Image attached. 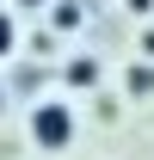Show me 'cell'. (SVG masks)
<instances>
[{
  "label": "cell",
  "mask_w": 154,
  "mask_h": 160,
  "mask_svg": "<svg viewBox=\"0 0 154 160\" xmlns=\"http://www.w3.org/2000/svg\"><path fill=\"white\" fill-rule=\"evenodd\" d=\"M31 142H37L43 154H62L68 142H74V105L68 99H43L31 111Z\"/></svg>",
  "instance_id": "1"
},
{
  "label": "cell",
  "mask_w": 154,
  "mask_h": 160,
  "mask_svg": "<svg viewBox=\"0 0 154 160\" xmlns=\"http://www.w3.org/2000/svg\"><path fill=\"white\" fill-rule=\"evenodd\" d=\"M68 80H74V86H93V80H99V62L93 56H74V62H68Z\"/></svg>",
  "instance_id": "2"
},
{
  "label": "cell",
  "mask_w": 154,
  "mask_h": 160,
  "mask_svg": "<svg viewBox=\"0 0 154 160\" xmlns=\"http://www.w3.org/2000/svg\"><path fill=\"white\" fill-rule=\"evenodd\" d=\"M130 99H154V68H130Z\"/></svg>",
  "instance_id": "3"
},
{
  "label": "cell",
  "mask_w": 154,
  "mask_h": 160,
  "mask_svg": "<svg viewBox=\"0 0 154 160\" xmlns=\"http://www.w3.org/2000/svg\"><path fill=\"white\" fill-rule=\"evenodd\" d=\"M13 43H19V31H13V12H0V62L13 56Z\"/></svg>",
  "instance_id": "4"
},
{
  "label": "cell",
  "mask_w": 154,
  "mask_h": 160,
  "mask_svg": "<svg viewBox=\"0 0 154 160\" xmlns=\"http://www.w3.org/2000/svg\"><path fill=\"white\" fill-rule=\"evenodd\" d=\"M130 12H154V0H130Z\"/></svg>",
  "instance_id": "5"
},
{
  "label": "cell",
  "mask_w": 154,
  "mask_h": 160,
  "mask_svg": "<svg viewBox=\"0 0 154 160\" xmlns=\"http://www.w3.org/2000/svg\"><path fill=\"white\" fill-rule=\"evenodd\" d=\"M19 6H49V0H19Z\"/></svg>",
  "instance_id": "6"
}]
</instances>
